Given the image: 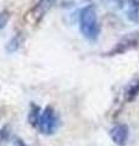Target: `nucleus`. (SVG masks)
Wrapping results in <instances>:
<instances>
[{"label": "nucleus", "mask_w": 139, "mask_h": 146, "mask_svg": "<svg viewBox=\"0 0 139 146\" xmlns=\"http://www.w3.org/2000/svg\"><path fill=\"white\" fill-rule=\"evenodd\" d=\"M38 124H39L40 131L46 135H51L57 130L60 122H59V117L56 115V112L54 111V108L51 107L44 108V111L38 117Z\"/></svg>", "instance_id": "obj_2"}, {"label": "nucleus", "mask_w": 139, "mask_h": 146, "mask_svg": "<svg viewBox=\"0 0 139 146\" xmlns=\"http://www.w3.org/2000/svg\"><path fill=\"white\" fill-rule=\"evenodd\" d=\"M80 28L84 38L90 42H95L100 34V26L98 21L96 10L93 5L82 9L80 13Z\"/></svg>", "instance_id": "obj_1"}, {"label": "nucleus", "mask_w": 139, "mask_h": 146, "mask_svg": "<svg viewBox=\"0 0 139 146\" xmlns=\"http://www.w3.org/2000/svg\"><path fill=\"white\" fill-rule=\"evenodd\" d=\"M20 36H15L13 39H11V42L7 44V51L9 52H12V51H16V50L18 49V46H20Z\"/></svg>", "instance_id": "obj_6"}, {"label": "nucleus", "mask_w": 139, "mask_h": 146, "mask_svg": "<svg viewBox=\"0 0 139 146\" xmlns=\"http://www.w3.org/2000/svg\"><path fill=\"white\" fill-rule=\"evenodd\" d=\"M9 18H10V15L6 12V11H3L0 12V31H1L4 27L7 25L9 22Z\"/></svg>", "instance_id": "obj_7"}, {"label": "nucleus", "mask_w": 139, "mask_h": 146, "mask_svg": "<svg viewBox=\"0 0 139 146\" xmlns=\"http://www.w3.org/2000/svg\"><path fill=\"white\" fill-rule=\"evenodd\" d=\"M127 17L132 22L139 23V3L137 1H131L128 10H127Z\"/></svg>", "instance_id": "obj_4"}, {"label": "nucleus", "mask_w": 139, "mask_h": 146, "mask_svg": "<svg viewBox=\"0 0 139 146\" xmlns=\"http://www.w3.org/2000/svg\"><path fill=\"white\" fill-rule=\"evenodd\" d=\"M15 145H16V146H26L25 144H23V143H22V141H21V140H18V139H17V140L15 141Z\"/></svg>", "instance_id": "obj_8"}, {"label": "nucleus", "mask_w": 139, "mask_h": 146, "mask_svg": "<svg viewBox=\"0 0 139 146\" xmlns=\"http://www.w3.org/2000/svg\"><path fill=\"white\" fill-rule=\"evenodd\" d=\"M54 1L55 0H40V1L38 3V5H37V7H35V11H38L39 16L44 15V13L50 9V6L54 4Z\"/></svg>", "instance_id": "obj_5"}, {"label": "nucleus", "mask_w": 139, "mask_h": 146, "mask_svg": "<svg viewBox=\"0 0 139 146\" xmlns=\"http://www.w3.org/2000/svg\"><path fill=\"white\" fill-rule=\"evenodd\" d=\"M128 135H129L128 128H127V125H124V124L115 125L112 129H111V131H110L111 139H112L114 143L117 144L118 146H123L124 144L127 143Z\"/></svg>", "instance_id": "obj_3"}]
</instances>
